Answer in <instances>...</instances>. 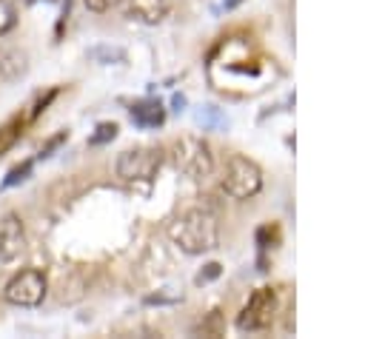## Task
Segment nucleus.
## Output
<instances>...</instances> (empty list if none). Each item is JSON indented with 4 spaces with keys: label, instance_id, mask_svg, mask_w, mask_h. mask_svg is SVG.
Segmentation results:
<instances>
[{
    "label": "nucleus",
    "instance_id": "f257e3e1",
    "mask_svg": "<svg viewBox=\"0 0 365 339\" xmlns=\"http://www.w3.org/2000/svg\"><path fill=\"white\" fill-rule=\"evenodd\" d=\"M168 239L188 256L208 254L220 245V225L217 217L205 208H188L180 217H174L165 228Z\"/></svg>",
    "mask_w": 365,
    "mask_h": 339
},
{
    "label": "nucleus",
    "instance_id": "f03ea898",
    "mask_svg": "<svg viewBox=\"0 0 365 339\" xmlns=\"http://www.w3.org/2000/svg\"><path fill=\"white\" fill-rule=\"evenodd\" d=\"M222 191L231 199H251L262 191V168L242 157V154H231L225 160V174H222Z\"/></svg>",
    "mask_w": 365,
    "mask_h": 339
},
{
    "label": "nucleus",
    "instance_id": "7ed1b4c3",
    "mask_svg": "<svg viewBox=\"0 0 365 339\" xmlns=\"http://www.w3.org/2000/svg\"><path fill=\"white\" fill-rule=\"evenodd\" d=\"M171 162L180 174L191 179H205L214 171V154L211 145L200 137H180L171 145Z\"/></svg>",
    "mask_w": 365,
    "mask_h": 339
},
{
    "label": "nucleus",
    "instance_id": "20e7f679",
    "mask_svg": "<svg viewBox=\"0 0 365 339\" xmlns=\"http://www.w3.org/2000/svg\"><path fill=\"white\" fill-rule=\"evenodd\" d=\"M46 291H48L46 273L40 268H23L6 282L3 299L9 305H17V308H37L46 299Z\"/></svg>",
    "mask_w": 365,
    "mask_h": 339
},
{
    "label": "nucleus",
    "instance_id": "39448f33",
    "mask_svg": "<svg viewBox=\"0 0 365 339\" xmlns=\"http://www.w3.org/2000/svg\"><path fill=\"white\" fill-rule=\"evenodd\" d=\"M277 308H279V299H277V291L274 288H257L251 293V299L245 302V308L240 311L237 316V328L240 330H265L274 316H277Z\"/></svg>",
    "mask_w": 365,
    "mask_h": 339
},
{
    "label": "nucleus",
    "instance_id": "423d86ee",
    "mask_svg": "<svg viewBox=\"0 0 365 339\" xmlns=\"http://www.w3.org/2000/svg\"><path fill=\"white\" fill-rule=\"evenodd\" d=\"M160 165H163V151L151 145H140V148L123 151L114 168H117V177H123L125 182H137V179H151Z\"/></svg>",
    "mask_w": 365,
    "mask_h": 339
},
{
    "label": "nucleus",
    "instance_id": "0eeeda50",
    "mask_svg": "<svg viewBox=\"0 0 365 339\" xmlns=\"http://www.w3.org/2000/svg\"><path fill=\"white\" fill-rule=\"evenodd\" d=\"M23 251H26V228H23L20 217L6 214L0 219V265L14 262Z\"/></svg>",
    "mask_w": 365,
    "mask_h": 339
},
{
    "label": "nucleus",
    "instance_id": "6e6552de",
    "mask_svg": "<svg viewBox=\"0 0 365 339\" xmlns=\"http://www.w3.org/2000/svg\"><path fill=\"white\" fill-rule=\"evenodd\" d=\"M131 120L140 128H157L165 120V108L160 100H140L131 105Z\"/></svg>",
    "mask_w": 365,
    "mask_h": 339
},
{
    "label": "nucleus",
    "instance_id": "1a4fd4ad",
    "mask_svg": "<svg viewBox=\"0 0 365 339\" xmlns=\"http://www.w3.org/2000/svg\"><path fill=\"white\" fill-rule=\"evenodd\" d=\"M168 11V0H128V17H137L148 26L160 23Z\"/></svg>",
    "mask_w": 365,
    "mask_h": 339
},
{
    "label": "nucleus",
    "instance_id": "9d476101",
    "mask_svg": "<svg viewBox=\"0 0 365 339\" xmlns=\"http://www.w3.org/2000/svg\"><path fill=\"white\" fill-rule=\"evenodd\" d=\"M26 117H11L9 122H3L0 125V157L6 154V151H11L14 148V142L23 137V128H26Z\"/></svg>",
    "mask_w": 365,
    "mask_h": 339
},
{
    "label": "nucleus",
    "instance_id": "9b49d317",
    "mask_svg": "<svg viewBox=\"0 0 365 339\" xmlns=\"http://www.w3.org/2000/svg\"><path fill=\"white\" fill-rule=\"evenodd\" d=\"M31 171H34V160H23V162H17V165H14V168H9V174L3 177L0 188H14V185L26 182V179L31 177Z\"/></svg>",
    "mask_w": 365,
    "mask_h": 339
},
{
    "label": "nucleus",
    "instance_id": "f8f14e48",
    "mask_svg": "<svg viewBox=\"0 0 365 339\" xmlns=\"http://www.w3.org/2000/svg\"><path fill=\"white\" fill-rule=\"evenodd\" d=\"M88 57L97 60V63H103V66H108V63H123L125 60V51L123 48H111V46H94L88 51Z\"/></svg>",
    "mask_w": 365,
    "mask_h": 339
},
{
    "label": "nucleus",
    "instance_id": "ddd939ff",
    "mask_svg": "<svg viewBox=\"0 0 365 339\" xmlns=\"http://www.w3.org/2000/svg\"><path fill=\"white\" fill-rule=\"evenodd\" d=\"M17 26V6L14 0H0V37Z\"/></svg>",
    "mask_w": 365,
    "mask_h": 339
},
{
    "label": "nucleus",
    "instance_id": "4468645a",
    "mask_svg": "<svg viewBox=\"0 0 365 339\" xmlns=\"http://www.w3.org/2000/svg\"><path fill=\"white\" fill-rule=\"evenodd\" d=\"M197 122H200L202 128H220V125L225 122V117L220 114L217 105H202V108L197 111Z\"/></svg>",
    "mask_w": 365,
    "mask_h": 339
},
{
    "label": "nucleus",
    "instance_id": "2eb2a0df",
    "mask_svg": "<svg viewBox=\"0 0 365 339\" xmlns=\"http://www.w3.org/2000/svg\"><path fill=\"white\" fill-rule=\"evenodd\" d=\"M117 122H100L97 128H94V134L88 137V145H106V142H111L114 137H117Z\"/></svg>",
    "mask_w": 365,
    "mask_h": 339
},
{
    "label": "nucleus",
    "instance_id": "dca6fc26",
    "mask_svg": "<svg viewBox=\"0 0 365 339\" xmlns=\"http://www.w3.org/2000/svg\"><path fill=\"white\" fill-rule=\"evenodd\" d=\"M66 140H68V131H57L54 137H48V140L43 142V148L37 151V160H48V157H51V154H54Z\"/></svg>",
    "mask_w": 365,
    "mask_h": 339
},
{
    "label": "nucleus",
    "instance_id": "f3484780",
    "mask_svg": "<svg viewBox=\"0 0 365 339\" xmlns=\"http://www.w3.org/2000/svg\"><path fill=\"white\" fill-rule=\"evenodd\" d=\"M83 3H86V9H88V11H94V14H103V11L114 9L120 0H83Z\"/></svg>",
    "mask_w": 365,
    "mask_h": 339
},
{
    "label": "nucleus",
    "instance_id": "a211bd4d",
    "mask_svg": "<svg viewBox=\"0 0 365 339\" xmlns=\"http://www.w3.org/2000/svg\"><path fill=\"white\" fill-rule=\"evenodd\" d=\"M217 276H220V265H217V262H211V265H205V271H200V273H197V279H194V282H197V285H205V282H211V279H217Z\"/></svg>",
    "mask_w": 365,
    "mask_h": 339
},
{
    "label": "nucleus",
    "instance_id": "6ab92c4d",
    "mask_svg": "<svg viewBox=\"0 0 365 339\" xmlns=\"http://www.w3.org/2000/svg\"><path fill=\"white\" fill-rule=\"evenodd\" d=\"M171 105H174V111H182V105H185V97H182V94H174Z\"/></svg>",
    "mask_w": 365,
    "mask_h": 339
},
{
    "label": "nucleus",
    "instance_id": "aec40b11",
    "mask_svg": "<svg viewBox=\"0 0 365 339\" xmlns=\"http://www.w3.org/2000/svg\"><path fill=\"white\" fill-rule=\"evenodd\" d=\"M242 0H225V9H237Z\"/></svg>",
    "mask_w": 365,
    "mask_h": 339
}]
</instances>
